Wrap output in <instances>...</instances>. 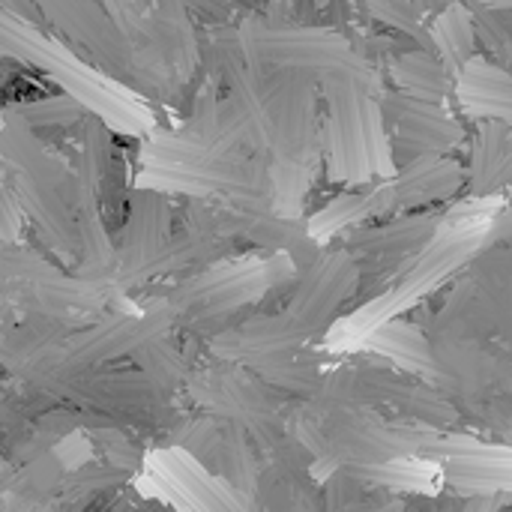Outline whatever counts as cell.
Segmentation results:
<instances>
[{"label": "cell", "mask_w": 512, "mask_h": 512, "mask_svg": "<svg viewBox=\"0 0 512 512\" xmlns=\"http://www.w3.org/2000/svg\"><path fill=\"white\" fill-rule=\"evenodd\" d=\"M0 159L6 165V180L24 213V222L36 228L39 240L48 246V252L57 255V261L75 267L78 246L72 210L66 201L69 165L57 153L45 150L36 132L12 114L0 123Z\"/></svg>", "instance_id": "cell-3"}, {"label": "cell", "mask_w": 512, "mask_h": 512, "mask_svg": "<svg viewBox=\"0 0 512 512\" xmlns=\"http://www.w3.org/2000/svg\"><path fill=\"white\" fill-rule=\"evenodd\" d=\"M453 96L471 120H510L512 78L510 72L486 57L471 54L453 72Z\"/></svg>", "instance_id": "cell-17"}, {"label": "cell", "mask_w": 512, "mask_h": 512, "mask_svg": "<svg viewBox=\"0 0 512 512\" xmlns=\"http://www.w3.org/2000/svg\"><path fill=\"white\" fill-rule=\"evenodd\" d=\"M237 42L261 69H285L306 75H345L363 84L369 93H381V78L363 54H357L342 36L321 27H267L246 21L237 30Z\"/></svg>", "instance_id": "cell-5"}, {"label": "cell", "mask_w": 512, "mask_h": 512, "mask_svg": "<svg viewBox=\"0 0 512 512\" xmlns=\"http://www.w3.org/2000/svg\"><path fill=\"white\" fill-rule=\"evenodd\" d=\"M6 318H3V309H0V339H3V330H6V324H3Z\"/></svg>", "instance_id": "cell-38"}, {"label": "cell", "mask_w": 512, "mask_h": 512, "mask_svg": "<svg viewBox=\"0 0 512 512\" xmlns=\"http://www.w3.org/2000/svg\"><path fill=\"white\" fill-rule=\"evenodd\" d=\"M147 480L165 501L189 510H249L255 507L237 495L219 474L207 471L180 447L156 450L147 462Z\"/></svg>", "instance_id": "cell-11"}, {"label": "cell", "mask_w": 512, "mask_h": 512, "mask_svg": "<svg viewBox=\"0 0 512 512\" xmlns=\"http://www.w3.org/2000/svg\"><path fill=\"white\" fill-rule=\"evenodd\" d=\"M84 429H87V438L93 444V453H99L102 462H108L111 468H120V471L132 474L141 465L138 444L120 426H114L108 420H99V423H90Z\"/></svg>", "instance_id": "cell-31"}, {"label": "cell", "mask_w": 512, "mask_h": 512, "mask_svg": "<svg viewBox=\"0 0 512 512\" xmlns=\"http://www.w3.org/2000/svg\"><path fill=\"white\" fill-rule=\"evenodd\" d=\"M3 162V159H0ZM24 228V213L9 189V180H6V165H0V240L3 243H15L18 234Z\"/></svg>", "instance_id": "cell-35"}, {"label": "cell", "mask_w": 512, "mask_h": 512, "mask_svg": "<svg viewBox=\"0 0 512 512\" xmlns=\"http://www.w3.org/2000/svg\"><path fill=\"white\" fill-rule=\"evenodd\" d=\"M396 210V195H393V183L390 180H378L369 192H345L339 198H333L324 210H318L312 219H306L309 234L324 243L348 228H357L363 222H375L384 219Z\"/></svg>", "instance_id": "cell-21"}, {"label": "cell", "mask_w": 512, "mask_h": 512, "mask_svg": "<svg viewBox=\"0 0 512 512\" xmlns=\"http://www.w3.org/2000/svg\"><path fill=\"white\" fill-rule=\"evenodd\" d=\"M480 6H486L489 12H507L512 6V0H477Z\"/></svg>", "instance_id": "cell-36"}, {"label": "cell", "mask_w": 512, "mask_h": 512, "mask_svg": "<svg viewBox=\"0 0 512 512\" xmlns=\"http://www.w3.org/2000/svg\"><path fill=\"white\" fill-rule=\"evenodd\" d=\"M33 3L63 33H69L75 42H81L111 75L138 81L135 45L117 30V24L108 18V12L102 6H96L93 0H33Z\"/></svg>", "instance_id": "cell-12"}, {"label": "cell", "mask_w": 512, "mask_h": 512, "mask_svg": "<svg viewBox=\"0 0 512 512\" xmlns=\"http://www.w3.org/2000/svg\"><path fill=\"white\" fill-rule=\"evenodd\" d=\"M186 387L192 390L195 402L207 414L243 426L258 447L270 450L273 444L282 441V417L276 402L267 396V390L258 381H252L243 372V366L225 363L216 372H204V375L192 372Z\"/></svg>", "instance_id": "cell-7"}, {"label": "cell", "mask_w": 512, "mask_h": 512, "mask_svg": "<svg viewBox=\"0 0 512 512\" xmlns=\"http://www.w3.org/2000/svg\"><path fill=\"white\" fill-rule=\"evenodd\" d=\"M216 474L246 501H252V495L258 492L261 483V465H258V453H255V441L249 438V432L237 423H225L222 420V450H219V468ZM255 504V501H252Z\"/></svg>", "instance_id": "cell-25"}, {"label": "cell", "mask_w": 512, "mask_h": 512, "mask_svg": "<svg viewBox=\"0 0 512 512\" xmlns=\"http://www.w3.org/2000/svg\"><path fill=\"white\" fill-rule=\"evenodd\" d=\"M15 120H21L27 129L33 132H45V129H69V126H78L81 117L87 114V105L72 96L69 90L66 93H57V96H45V99H33V102H21L9 111Z\"/></svg>", "instance_id": "cell-29"}, {"label": "cell", "mask_w": 512, "mask_h": 512, "mask_svg": "<svg viewBox=\"0 0 512 512\" xmlns=\"http://www.w3.org/2000/svg\"><path fill=\"white\" fill-rule=\"evenodd\" d=\"M306 339L294 333L282 315H267V318H249L234 327H222L210 339L213 357L222 363H234L243 369H258L270 360H279L297 348H303Z\"/></svg>", "instance_id": "cell-14"}, {"label": "cell", "mask_w": 512, "mask_h": 512, "mask_svg": "<svg viewBox=\"0 0 512 512\" xmlns=\"http://www.w3.org/2000/svg\"><path fill=\"white\" fill-rule=\"evenodd\" d=\"M171 225H174V210L168 195L147 186H135L132 195L126 198V219L114 237L117 270L111 285L129 276L132 270H138L150 255H156V249L174 234Z\"/></svg>", "instance_id": "cell-13"}, {"label": "cell", "mask_w": 512, "mask_h": 512, "mask_svg": "<svg viewBox=\"0 0 512 512\" xmlns=\"http://www.w3.org/2000/svg\"><path fill=\"white\" fill-rule=\"evenodd\" d=\"M441 486L459 495H498L512 489V453L504 444H483L471 438L459 450L438 459Z\"/></svg>", "instance_id": "cell-15"}, {"label": "cell", "mask_w": 512, "mask_h": 512, "mask_svg": "<svg viewBox=\"0 0 512 512\" xmlns=\"http://www.w3.org/2000/svg\"><path fill=\"white\" fill-rule=\"evenodd\" d=\"M297 282L294 300L279 312L282 321L300 333L306 342L321 336L345 309V303L360 288V267L357 258L342 246L330 252H318Z\"/></svg>", "instance_id": "cell-8"}, {"label": "cell", "mask_w": 512, "mask_h": 512, "mask_svg": "<svg viewBox=\"0 0 512 512\" xmlns=\"http://www.w3.org/2000/svg\"><path fill=\"white\" fill-rule=\"evenodd\" d=\"M432 351L441 372L438 387L444 396H459L465 402H477L480 396H486L495 381V360L477 345V339L438 336V342H432Z\"/></svg>", "instance_id": "cell-19"}, {"label": "cell", "mask_w": 512, "mask_h": 512, "mask_svg": "<svg viewBox=\"0 0 512 512\" xmlns=\"http://www.w3.org/2000/svg\"><path fill=\"white\" fill-rule=\"evenodd\" d=\"M183 135L195 138V141H207V144H225L222 141V132H219V93H216V84L207 81L195 102H192V111L180 129ZM228 147V144H225ZM234 150V147H231Z\"/></svg>", "instance_id": "cell-32"}, {"label": "cell", "mask_w": 512, "mask_h": 512, "mask_svg": "<svg viewBox=\"0 0 512 512\" xmlns=\"http://www.w3.org/2000/svg\"><path fill=\"white\" fill-rule=\"evenodd\" d=\"M0 123H3V120H0Z\"/></svg>", "instance_id": "cell-40"}, {"label": "cell", "mask_w": 512, "mask_h": 512, "mask_svg": "<svg viewBox=\"0 0 512 512\" xmlns=\"http://www.w3.org/2000/svg\"><path fill=\"white\" fill-rule=\"evenodd\" d=\"M512 174L510 120H483L468 168V186L474 195H498Z\"/></svg>", "instance_id": "cell-22"}, {"label": "cell", "mask_w": 512, "mask_h": 512, "mask_svg": "<svg viewBox=\"0 0 512 512\" xmlns=\"http://www.w3.org/2000/svg\"><path fill=\"white\" fill-rule=\"evenodd\" d=\"M390 72H393V81L399 84V90L411 93L417 99L447 102L450 87H453V75L426 48H417V51H408V54L396 57Z\"/></svg>", "instance_id": "cell-26"}, {"label": "cell", "mask_w": 512, "mask_h": 512, "mask_svg": "<svg viewBox=\"0 0 512 512\" xmlns=\"http://www.w3.org/2000/svg\"><path fill=\"white\" fill-rule=\"evenodd\" d=\"M255 375H261L267 384L279 387V390H288V393H300V396H312L318 381H321V357L318 354H309L306 345L279 357V360H270L258 369H252Z\"/></svg>", "instance_id": "cell-28"}, {"label": "cell", "mask_w": 512, "mask_h": 512, "mask_svg": "<svg viewBox=\"0 0 512 512\" xmlns=\"http://www.w3.org/2000/svg\"><path fill=\"white\" fill-rule=\"evenodd\" d=\"M363 345L369 351H375L381 360H387L396 372L438 387L441 372H438V363H435V351H432V342L426 339V333L417 324L402 321V318H390V321L378 324L363 339Z\"/></svg>", "instance_id": "cell-20"}, {"label": "cell", "mask_w": 512, "mask_h": 512, "mask_svg": "<svg viewBox=\"0 0 512 512\" xmlns=\"http://www.w3.org/2000/svg\"><path fill=\"white\" fill-rule=\"evenodd\" d=\"M390 183L396 195V210H411V207H423L435 201H450L465 186V168L459 159L441 150H432L396 168Z\"/></svg>", "instance_id": "cell-16"}, {"label": "cell", "mask_w": 512, "mask_h": 512, "mask_svg": "<svg viewBox=\"0 0 512 512\" xmlns=\"http://www.w3.org/2000/svg\"><path fill=\"white\" fill-rule=\"evenodd\" d=\"M366 12L384 21L387 27H396L399 33L420 39V45L426 48V12L414 0H366Z\"/></svg>", "instance_id": "cell-33"}, {"label": "cell", "mask_w": 512, "mask_h": 512, "mask_svg": "<svg viewBox=\"0 0 512 512\" xmlns=\"http://www.w3.org/2000/svg\"><path fill=\"white\" fill-rule=\"evenodd\" d=\"M132 357L138 360V369H141L156 387H162L165 393H171V390H177V387H186V381H189V375H192L189 360L180 354L177 345L168 342V336H159V339L147 342V345L138 348Z\"/></svg>", "instance_id": "cell-30"}, {"label": "cell", "mask_w": 512, "mask_h": 512, "mask_svg": "<svg viewBox=\"0 0 512 512\" xmlns=\"http://www.w3.org/2000/svg\"><path fill=\"white\" fill-rule=\"evenodd\" d=\"M213 60L225 78L228 96L219 99V132L228 147L246 144L258 153L267 150L270 141V90L264 69L246 60L237 33L225 42H213Z\"/></svg>", "instance_id": "cell-6"}, {"label": "cell", "mask_w": 512, "mask_h": 512, "mask_svg": "<svg viewBox=\"0 0 512 512\" xmlns=\"http://www.w3.org/2000/svg\"><path fill=\"white\" fill-rule=\"evenodd\" d=\"M318 78L306 72H288L270 90V195L273 210L282 216H300L321 165V111Z\"/></svg>", "instance_id": "cell-1"}, {"label": "cell", "mask_w": 512, "mask_h": 512, "mask_svg": "<svg viewBox=\"0 0 512 512\" xmlns=\"http://www.w3.org/2000/svg\"><path fill=\"white\" fill-rule=\"evenodd\" d=\"M108 18L117 24V30L135 45L144 36V0H102Z\"/></svg>", "instance_id": "cell-34"}, {"label": "cell", "mask_w": 512, "mask_h": 512, "mask_svg": "<svg viewBox=\"0 0 512 512\" xmlns=\"http://www.w3.org/2000/svg\"><path fill=\"white\" fill-rule=\"evenodd\" d=\"M174 324H177V318L162 300L150 303L147 312H141V315H105L102 321H96L90 327L66 333V339H63L66 366H69V372L72 369H96V366H108L114 360L132 357L147 342L168 336Z\"/></svg>", "instance_id": "cell-9"}, {"label": "cell", "mask_w": 512, "mask_h": 512, "mask_svg": "<svg viewBox=\"0 0 512 512\" xmlns=\"http://www.w3.org/2000/svg\"><path fill=\"white\" fill-rule=\"evenodd\" d=\"M441 225V213L399 216L381 225H357L345 234V249L354 258H393L402 261L423 249Z\"/></svg>", "instance_id": "cell-18"}, {"label": "cell", "mask_w": 512, "mask_h": 512, "mask_svg": "<svg viewBox=\"0 0 512 512\" xmlns=\"http://www.w3.org/2000/svg\"><path fill=\"white\" fill-rule=\"evenodd\" d=\"M378 108H381V117L387 126L393 159H396V153L405 159H414V156L432 153V150L447 153V150L459 147L465 138V129L450 117L444 102L417 99L411 93L390 90L378 99Z\"/></svg>", "instance_id": "cell-10"}, {"label": "cell", "mask_w": 512, "mask_h": 512, "mask_svg": "<svg viewBox=\"0 0 512 512\" xmlns=\"http://www.w3.org/2000/svg\"><path fill=\"white\" fill-rule=\"evenodd\" d=\"M270 3H285V0H270Z\"/></svg>", "instance_id": "cell-39"}, {"label": "cell", "mask_w": 512, "mask_h": 512, "mask_svg": "<svg viewBox=\"0 0 512 512\" xmlns=\"http://www.w3.org/2000/svg\"><path fill=\"white\" fill-rule=\"evenodd\" d=\"M297 273L300 267L288 252L213 261L201 273H192L189 279L165 291L162 303L192 333L213 336L216 330H222V321H228L249 303H258L267 291L297 279Z\"/></svg>", "instance_id": "cell-4"}, {"label": "cell", "mask_w": 512, "mask_h": 512, "mask_svg": "<svg viewBox=\"0 0 512 512\" xmlns=\"http://www.w3.org/2000/svg\"><path fill=\"white\" fill-rule=\"evenodd\" d=\"M318 96L324 99L321 156L327 159L330 180L354 186L375 177L390 180L399 165L390 150L378 96L345 75H321Z\"/></svg>", "instance_id": "cell-2"}, {"label": "cell", "mask_w": 512, "mask_h": 512, "mask_svg": "<svg viewBox=\"0 0 512 512\" xmlns=\"http://www.w3.org/2000/svg\"><path fill=\"white\" fill-rule=\"evenodd\" d=\"M342 471L360 483H372L390 492H435V486H441V465L426 459L414 462V456H396L372 465H342Z\"/></svg>", "instance_id": "cell-24"}, {"label": "cell", "mask_w": 512, "mask_h": 512, "mask_svg": "<svg viewBox=\"0 0 512 512\" xmlns=\"http://www.w3.org/2000/svg\"><path fill=\"white\" fill-rule=\"evenodd\" d=\"M63 465L57 462V456L48 450L24 465H18L9 477H6V504L12 507H33L42 504L45 498H51L60 486H63Z\"/></svg>", "instance_id": "cell-27"}, {"label": "cell", "mask_w": 512, "mask_h": 512, "mask_svg": "<svg viewBox=\"0 0 512 512\" xmlns=\"http://www.w3.org/2000/svg\"><path fill=\"white\" fill-rule=\"evenodd\" d=\"M477 45V21L465 3H447L426 21V48L453 75Z\"/></svg>", "instance_id": "cell-23"}, {"label": "cell", "mask_w": 512, "mask_h": 512, "mask_svg": "<svg viewBox=\"0 0 512 512\" xmlns=\"http://www.w3.org/2000/svg\"><path fill=\"white\" fill-rule=\"evenodd\" d=\"M9 417H15V411H12V405H9L6 393L0 390V426H6V420H9Z\"/></svg>", "instance_id": "cell-37"}]
</instances>
